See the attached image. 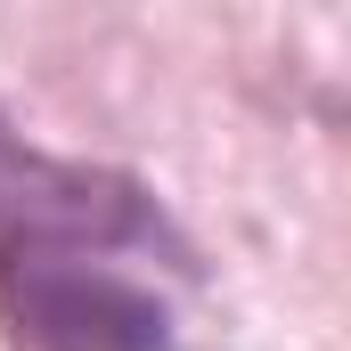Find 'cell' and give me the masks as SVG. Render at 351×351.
<instances>
[{
  "instance_id": "6da1fadb",
  "label": "cell",
  "mask_w": 351,
  "mask_h": 351,
  "mask_svg": "<svg viewBox=\"0 0 351 351\" xmlns=\"http://www.w3.org/2000/svg\"><path fill=\"white\" fill-rule=\"evenodd\" d=\"M0 254H172L188 269V245L172 237L147 180L49 156L0 114Z\"/></svg>"
},
{
  "instance_id": "7a4b0ae2",
  "label": "cell",
  "mask_w": 351,
  "mask_h": 351,
  "mask_svg": "<svg viewBox=\"0 0 351 351\" xmlns=\"http://www.w3.org/2000/svg\"><path fill=\"white\" fill-rule=\"evenodd\" d=\"M8 351H172V302L106 254H0Z\"/></svg>"
}]
</instances>
